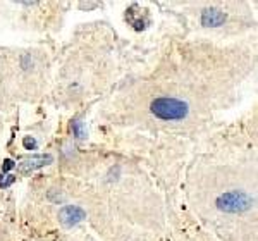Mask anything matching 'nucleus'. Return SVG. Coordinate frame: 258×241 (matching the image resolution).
<instances>
[{"label": "nucleus", "instance_id": "obj_10", "mask_svg": "<svg viewBox=\"0 0 258 241\" xmlns=\"http://www.w3.org/2000/svg\"><path fill=\"white\" fill-rule=\"evenodd\" d=\"M12 167H14V162L7 159L6 162H4V165H2V171H4V172H6V171H11Z\"/></svg>", "mask_w": 258, "mask_h": 241}, {"label": "nucleus", "instance_id": "obj_8", "mask_svg": "<svg viewBox=\"0 0 258 241\" xmlns=\"http://www.w3.org/2000/svg\"><path fill=\"white\" fill-rule=\"evenodd\" d=\"M23 145L28 148V150H35V148H36V140L31 138V136H26V138L23 140Z\"/></svg>", "mask_w": 258, "mask_h": 241}, {"label": "nucleus", "instance_id": "obj_5", "mask_svg": "<svg viewBox=\"0 0 258 241\" xmlns=\"http://www.w3.org/2000/svg\"><path fill=\"white\" fill-rule=\"evenodd\" d=\"M226 21V14L217 9H205L202 12V24L203 26H222Z\"/></svg>", "mask_w": 258, "mask_h": 241}, {"label": "nucleus", "instance_id": "obj_7", "mask_svg": "<svg viewBox=\"0 0 258 241\" xmlns=\"http://www.w3.org/2000/svg\"><path fill=\"white\" fill-rule=\"evenodd\" d=\"M73 133L78 140H85L86 138V130H85V124L81 120H74L73 123Z\"/></svg>", "mask_w": 258, "mask_h": 241}, {"label": "nucleus", "instance_id": "obj_2", "mask_svg": "<svg viewBox=\"0 0 258 241\" xmlns=\"http://www.w3.org/2000/svg\"><path fill=\"white\" fill-rule=\"evenodd\" d=\"M215 205H217L219 210L226 212V214H243V212H248L255 205V198L246 191L232 190L220 195Z\"/></svg>", "mask_w": 258, "mask_h": 241}, {"label": "nucleus", "instance_id": "obj_4", "mask_svg": "<svg viewBox=\"0 0 258 241\" xmlns=\"http://www.w3.org/2000/svg\"><path fill=\"white\" fill-rule=\"evenodd\" d=\"M53 162V157L50 153H38V155H31L28 159H24L21 164H18V171L21 174H30L33 171L40 167H45V165L52 164Z\"/></svg>", "mask_w": 258, "mask_h": 241}, {"label": "nucleus", "instance_id": "obj_9", "mask_svg": "<svg viewBox=\"0 0 258 241\" xmlns=\"http://www.w3.org/2000/svg\"><path fill=\"white\" fill-rule=\"evenodd\" d=\"M21 66H23L24 69H30L31 66H33V61H31V57H30V55H24L23 59H21Z\"/></svg>", "mask_w": 258, "mask_h": 241}, {"label": "nucleus", "instance_id": "obj_3", "mask_svg": "<svg viewBox=\"0 0 258 241\" xmlns=\"http://www.w3.org/2000/svg\"><path fill=\"white\" fill-rule=\"evenodd\" d=\"M83 219H86V212L78 205H64L59 210V221L64 227L78 226Z\"/></svg>", "mask_w": 258, "mask_h": 241}, {"label": "nucleus", "instance_id": "obj_1", "mask_svg": "<svg viewBox=\"0 0 258 241\" xmlns=\"http://www.w3.org/2000/svg\"><path fill=\"white\" fill-rule=\"evenodd\" d=\"M150 110L155 117L162 120H181L186 119L189 114L188 102L174 97H159L152 102Z\"/></svg>", "mask_w": 258, "mask_h": 241}, {"label": "nucleus", "instance_id": "obj_6", "mask_svg": "<svg viewBox=\"0 0 258 241\" xmlns=\"http://www.w3.org/2000/svg\"><path fill=\"white\" fill-rule=\"evenodd\" d=\"M126 21L131 24L133 28H135V30H143L145 24H147V21H145L143 16H141L138 6H133L131 9L126 12Z\"/></svg>", "mask_w": 258, "mask_h": 241}]
</instances>
